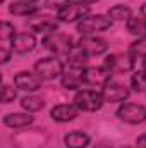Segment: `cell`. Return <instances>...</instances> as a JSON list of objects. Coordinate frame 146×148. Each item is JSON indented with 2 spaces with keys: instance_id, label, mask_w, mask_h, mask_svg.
Masks as SVG:
<instances>
[{
  "instance_id": "2",
  "label": "cell",
  "mask_w": 146,
  "mask_h": 148,
  "mask_svg": "<svg viewBox=\"0 0 146 148\" xmlns=\"http://www.w3.org/2000/svg\"><path fill=\"white\" fill-rule=\"evenodd\" d=\"M112 28V19L107 16H102V14H96V16H86L84 19H81L76 26L77 33H81L83 36H91L95 33H100V31H105Z\"/></svg>"
},
{
  "instance_id": "3",
  "label": "cell",
  "mask_w": 146,
  "mask_h": 148,
  "mask_svg": "<svg viewBox=\"0 0 146 148\" xmlns=\"http://www.w3.org/2000/svg\"><path fill=\"white\" fill-rule=\"evenodd\" d=\"M41 45H43L48 52H52V53H55V55H60V53L67 55L69 50L74 47V41L69 35L55 31V33L45 35L43 40H41Z\"/></svg>"
},
{
  "instance_id": "33",
  "label": "cell",
  "mask_w": 146,
  "mask_h": 148,
  "mask_svg": "<svg viewBox=\"0 0 146 148\" xmlns=\"http://www.w3.org/2000/svg\"><path fill=\"white\" fill-rule=\"evenodd\" d=\"M120 148H132V147H127V145H124V147H120Z\"/></svg>"
},
{
  "instance_id": "9",
  "label": "cell",
  "mask_w": 146,
  "mask_h": 148,
  "mask_svg": "<svg viewBox=\"0 0 146 148\" xmlns=\"http://www.w3.org/2000/svg\"><path fill=\"white\" fill-rule=\"evenodd\" d=\"M41 81L43 79L38 74H31V73H28V71H21V73H17L14 76L16 88L23 90V91H29V93L41 90Z\"/></svg>"
},
{
  "instance_id": "27",
  "label": "cell",
  "mask_w": 146,
  "mask_h": 148,
  "mask_svg": "<svg viewBox=\"0 0 146 148\" xmlns=\"http://www.w3.org/2000/svg\"><path fill=\"white\" fill-rule=\"evenodd\" d=\"M136 147L138 148H146V134H141L136 141Z\"/></svg>"
},
{
  "instance_id": "7",
  "label": "cell",
  "mask_w": 146,
  "mask_h": 148,
  "mask_svg": "<svg viewBox=\"0 0 146 148\" xmlns=\"http://www.w3.org/2000/svg\"><path fill=\"white\" fill-rule=\"evenodd\" d=\"M81 77L86 86H96L103 88L112 81V73L105 67H84L81 69Z\"/></svg>"
},
{
  "instance_id": "29",
  "label": "cell",
  "mask_w": 146,
  "mask_h": 148,
  "mask_svg": "<svg viewBox=\"0 0 146 148\" xmlns=\"http://www.w3.org/2000/svg\"><path fill=\"white\" fill-rule=\"evenodd\" d=\"M141 16L146 19V3H143V5H141Z\"/></svg>"
},
{
  "instance_id": "21",
  "label": "cell",
  "mask_w": 146,
  "mask_h": 148,
  "mask_svg": "<svg viewBox=\"0 0 146 148\" xmlns=\"http://www.w3.org/2000/svg\"><path fill=\"white\" fill-rule=\"evenodd\" d=\"M108 17L112 21H129L132 17V10L127 5H113L108 9Z\"/></svg>"
},
{
  "instance_id": "18",
  "label": "cell",
  "mask_w": 146,
  "mask_h": 148,
  "mask_svg": "<svg viewBox=\"0 0 146 148\" xmlns=\"http://www.w3.org/2000/svg\"><path fill=\"white\" fill-rule=\"evenodd\" d=\"M76 69H71V71H67V73L62 74V79H60V83H62V88H65V90H79L84 83H83V77H81V73H74Z\"/></svg>"
},
{
  "instance_id": "4",
  "label": "cell",
  "mask_w": 146,
  "mask_h": 148,
  "mask_svg": "<svg viewBox=\"0 0 146 148\" xmlns=\"http://www.w3.org/2000/svg\"><path fill=\"white\" fill-rule=\"evenodd\" d=\"M134 55L131 52H119V53H110L105 59L103 67L110 71L112 74H124L132 71L134 67Z\"/></svg>"
},
{
  "instance_id": "31",
  "label": "cell",
  "mask_w": 146,
  "mask_h": 148,
  "mask_svg": "<svg viewBox=\"0 0 146 148\" xmlns=\"http://www.w3.org/2000/svg\"><path fill=\"white\" fill-rule=\"evenodd\" d=\"M17 2H29V3H33V2H38V0H17Z\"/></svg>"
},
{
  "instance_id": "14",
  "label": "cell",
  "mask_w": 146,
  "mask_h": 148,
  "mask_svg": "<svg viewBox=\"0 0 146 148\" xmlns=\"http://www.w3.org/2000/svg\"><path fill=\"white\" fill-rule=\"evenodd\" d=\"M12 47L16 53H28L36 47V38L33 33H17L12 41Z\"/></svg>"
},
{
  "instance_id": "23",
  "label": "cell",
  "mask_w": 146,
  "mask_h": 148,
  "mask_svg": "<svg viewBox=\"0 0 146 148\" xmlns=\"http://www.w3.org/2000/svg\"><path fill=\"white\" fill-rule=\"evenodd\" d=\"M131 86L138 93H146V71H138L131 77Z\"/></svg>"
},
{
  "instance_id": "28",
  "label": "cell",
  "mask_w": 146,
  "mask_h": 148,
  "mask_svg": "<svg viewBox=\"0 0 146 148\" xmlns=\"http://www.w3.org/2000/svg\"><path fill=\"white\" fill-rule=\"evenodd\" d=\"M93 148H112V143H107V141H100V143H96Z\"/></svg>"
},
{
  "instance_id": "19",
  "label": "cell",
  "mask_w": 146,
  "mask_h": 148,
  "mask_svg": "<svg viewBox=\"0 0 146 148\" xmlns=\"http://www.w3.org/2000/svg\"><path fill=\"white\" fill-rule=\"evenodd\" d=\"M10 14L14 16H24V17H29L33 14H36L38 7L29 3V2H12V5L9 7Z\"/></svg>"
},
{
  "instance_id": "12",
  "label": "cell",
  "mask_w": 146,
  "mask_h": 148,
  "mask_svg": "<svg viewBox=\"0 0 146 148\" xmlns=\"http://www.w3.org/2000/svg\"><path fill=\"white\" fill-rule=\"evenodd\" d=\"M28 26L35 33H55L59 29V21L50 16H36L28 21Z\"/></svg>"
},
{
  "instance_id": "16",
  "label": "cell",
  "mask_w": 146,
  "mask_h": 148,
  "mask_svg": "<svg viewBox=\"0 0 146 148\" xmlns=\"http://www.w3.org/2000/svg\"><path fill=\"white\" fill-rule=\"evenodd\" d=\"M33 121H35V117L28 115V114H7V115H3V124L7 127H12V129L28 127L33 124Z\"/></svg>"
},
{
  "instance_id": "6",
  "label": "cell",
  "mask_w": 146,
  "mask_h": 148,
  "mask_svg": "<svg viewBox=\"0 0 146 148\" xmlns=\"http://www.w3.org/2000/svg\"><path fill=\"white\" fill-rule=\"evenodd\" d=\"M88 14H89V5L83 2H71L57 12V19L60 23H76V21L79 23Z\"/></svg>"
},
{
  "instance_id": "1",
  "label": "cell",
  "mask_w": 146,
  "mask_h": 148,
  "mask_svg": "<svg viewBox=\"0 0 146 148\" xmlns=\"http://www.w3.org/2000/svg\"><path fill=\"white\" fill-rule=\"evenodd\" d=\"M103 103L105 98L102 91H95V90H81L74 97V105L77 107V110L83 112H96L103 107Z\"/></svg>"
},
{
  "instance_id": "13",
  "label": "cell",
  "mask_w": 146,
  "mask_h": 148,
  "mask_svg": "<svg viewBox=\"0 0 146 148\" xmlns=\"http://www.w3.org/2000/svg\"><path fill=\"white\" fill-rule=\"evenodd\" d=\"M77 107L76 105H71V103H60V105H55L52 112H50V115H52V119L53 121H57V122H69V121H74L76 117H77Z\"/></svg>"
},
{
  "instance_id": "24",
  "label": "cell",
  "mask_w": 146,
  "mask_h": 148,
  "mask_svg": "<svg viewBox=\"0 0 146 148\" xmlns=\"http://www.w3.org/2000/svg\"><path fill=\"white\" fill-rule=\"evenodd\" d=\"M129 52L134 55V57H146V38H139L138 41H134L131 47H129Z\"/></svg>"
},
{
  "instance_id": "17",
  "label": "cell",
  "mask_w": 146,
  "mask_h": 148,
  "mask_svg": "<svg viewBox=\"0 0 146 148\" xmlns=\"http://www.w3.org/2000/svg\"><path fill=\"white\" fill-rule=\"evenodd\" d=\"M64 141L67 148H86L89 145V136L83 131H72L64 136Z\"/></svg>"
},
{
  "instance_id": "25",
  "label": "cell",
  "mask_w": 146,
  "mask_h": 148,
  "mask_svg": "<svg viewBox=\"0 0 146 148\" xmlns=\"http://www.w3.org/2000/svg\"><path fill=\"white\" fill-rule=\"evenodd\" d=\"M16 97H17V93L12 86H9V84L2 86V103H10L16 100Z\"/></svg>"
},
{
  "instance_id": "5",
  "label": "cell",
  "mask_w": 146,
  "mask_h": 148,
  "mask_svg": "<svg viewBox=\"0 0 146 148\" xmlns=\"http://www.w3.org/2000/svg\"><path fill=\"white\" fill-rule=\"evenodd\" d=\"M35 74H38L43 81H52L64 74V66L55 57H45L35 64Z\"/></svg>"
},
{
  "instance_id": "15",
  "label": "cell",
  "mask_w": 146,
  "mask_h": 148,
  "mask_svg": "<svg viewBox=\"0 0 146 148\" xmlns=\"http://www.w3.org/2000/svg\"><path fill=\"white\" fill-rule=\"evenodd\" d=\"M65 57H67V66H69L71 69H76V71H77V69H83V67L86 66L89 55L76 43L72 48L69 50V53H67Z\"/></svg>"
},
{
  "instance_id": "26",
  "label": "cell",
  "mask_w": 146,
  "mask_h": 148,
  "mask_svg": "<svg viewBox=\"0 0 146 148\" xmlns=\"http://www.w3.org/2000/svg\"><path fill=\"white\" fill-rule=\"evenodd\" d=\"M72 0H45V5L48 7V9H62V7H65L67 3H71Z\"/></svg>"
},
{
  "instance_id": "32",
  "label": "cell",
  "mask_w": 146,
  "mask_h": 148,
  "mask_svg": "<svg viewBox=\"0 0 146 148\" xmlns=\"http://www.w3.org/2000/svg\"><path fill=\"white\" fill-rule=\"evenodd\" d=\"M143 67H145V69H146V57H145V59H143Z\"/></svg>"
},
{
  "instance_id": "30",
  "label": "cell",
  "mask_w": 146,
  "mask_h": 148,
  "mask_svg": "<svg viewBox=\"0 0 146 148\" xmlns=\"http://www.w3.org/2000/svg\"><path fill=\"white\" fill-rule=\"evenodd\" d=\"M83 3H86V5H91V3H95V2H98V0H81Z\"/></svg>"
},
{
  "instance_id": "11",
  "label": "cell",
  "mask_w": 146,
  "mask_h": 148,
  "mask_svg": "<svg viewBox=\"0 0 146 148\" xmlns=\"http://www.w3.org/2000/svg\"><path fill=\"white\" fill-rule=\"evenodd\" d=\"M77 45L88 53V55H102V53H105L107 52V48H108V43L103 40V38H98V36H83L79 41H77Z\"/></svg>"
},
{
  "instance_id": "22",
  "label": "cell",
  "mask_w": 146,
  "mask_h": 148,
  "mask_svg": "<svg viewBox=\"0 0 146 148\" xmlns=\"http://www.w3.org/2000/svg\"><path fill=\"white\" fill-rule=\"evenodd\" d=\"M21 107H23L24 110H28V112H38V110H41V109L45 107V102H43L40 97L28 95V97H24V98L21 100Z\"/></svg>"
},
{
  "instance_id": "20",
  "label": "cell",
  "mask_w": 146,
  "mask_h": 148,
  "mask_svg": "<svg viewBox=\"0 0 146 148\" xmlns=\"http://www.w3.org/2000/svg\"><path fill=\"white\" fill-rule=\"evenodd\" d=\"M127 31L138 38H146V19L143 17H131L127 21Z\"/></svg>"
},
{
  "instance_id": "10",
  "label": "cell",
  "mask_w": 146,
  "mask_h": 148,
  "mask_svg": "<svg viewBox=\"0 0 146 148\" xmlns=\"http://www.w3.org/2000/svg\"><path fill=\"white\" fill-rule=\"evenodd\" d=\"M102 95H103L105 102H108V103H119V102L127 100L129 95H131V91H129L127 86L119 84V83H112V81H110L107 86H103Z\"/></svg>"
},
{
  "instance_id": "8",
  "label": "cell",
  "mask_w": 146,
  "mask_h": 148,
  "mask_svg": "<svg viewBox=\"0 0 146 148\" xmlns=\"http://www.w3.org/2000/svg\"><path fill=\"white\" fill-rule=\"evenodd\" d=\"M117 117L127 124H141L146 121V107L141 103H122L117 109Z\"/></svg>"
}]
</instances>
